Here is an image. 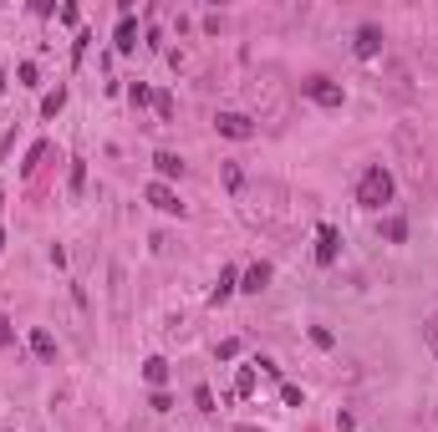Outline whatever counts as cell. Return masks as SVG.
Wrapping results in <instances>:
<instances>
[{"label": "cell", "mask_w": 438, "mask_h": 432, "mask_svg": "<svg viewBox=\"0 0 438 432\" xmlns=\"http://www.w3.org/2000/svg\"><path fill=\"white\" fill-rule=\"evenodd\" d=\"M357 204L362 208H382V204H393V173L382 163H372L362 178H357Z\"/></svg>", "instance_id": "1"}, {"label": "cell", "mask_w": 438, "mask_h": 432, "mask_svg": "<svg viewBox=\"0 0 438 432\" xmlns=\"http://www.w3.org/2000/svg\"><path fill=\"white\" fill-rule=\"evenodd\" d=\"M301 91L316 102V107H342V102H346L342 82H331V76H311V82H301Z\"/></svg>", "instance_id": "2"}, {"label": "cell", "mask_w": 438, "mask_h": 432, "mask_svg": "<svg viewBox=\"0 0 438 432\" xmlns=\"http://www.w3.org/2000/svg\"><path fill=\"white\" fill-rule=\"evenodd\" d=\"M214 127H219V133H225V138H235V142L255 138V122H250V117H244V112H219V117H214Z\"/></svg>", "instance_id": "3"}, {"label": "cell", "mask_w": 438, "mask_h": 432, "mask_svg": "<svg viewBox=\"0 0 438 432\" xmlns=\"http://www.w3.org/2000/svg\"><path fill=\"white\" fill-rule=\"evenodd\" d=\"M337 250H342V234L331 224H316V265H337Z\"/></svg>", "instance_id": "4"}, {"label": "cell", "mask_w": 438, "mask_h": 432, "mask_svg": "<svg viewBox=\"0 0 438 432\" xmlns=\"http://www.w3.org/2000/svg\"><path fill=\"white\" fill-rule=\"evenodd\" d=\"M148 204L158 208V214H184V204H178V193H174V188H169V183H163V178H158V183H148Z\"/></svg>", "instance_id": "5"}, {"label": "cell", "mask_w": 438, "mask_h": 432, "mask_svg": "<svg viewBox=\"0 0 438 432\" xmlns=\"http://www.w3.org/2000/svg\"><path fill=\"white\" fill-rule=\"evenodd\" d=\"M377 51H382V31H377V25H357V56L372 61Z\"/></svg>", "instance_id": "6"}, {"label": "cell", "mask_w": 438, "mask_h": 432, "mask_svg": "<svg viewBox=\"0 0 438 432\" xmlns=\"http://www.w3.org/2000/svg\"><path fill=\"white\" fill-rule=\"evenodd\" d=\"M265 285H270V265H250V270H244V285H240V290H244V295H260Z\"/></svg>", "instance_id": "7"}, {"label": "cell", "mask_w": 438, "mask_h": 432, "mask_svg": "<svg viewBox=\"0 0 438 432\" xmlns=\"http://www.w3.org/2000/svg\"><path fill=\"white\" fill-rule=\"evenodd\" d=\"M31 351L41 361H56V336H51V331H31Z\"/></svg>", "instance_id": "8"}, {"label": "cell", "mask_w": 438, "mask_h": 432, "mask_svg": "<svg viewBox=\"0 0 438 432\" xmlns=\"http://www.w3.org/2000/svg\"><path fill=\"white\" fill-rule=\"evenodd\" d=\"M138 46V25H133V10H123V21H118V51H133Z\"/></svg>", "instance_id": "9"}, {"label": "cell", "mask_w": 438, "mask_h": 432, "mask_svg": "<svg viewBox=\"0 0 438 432\" xmlns=\"http://www.w3.org/2000/svg\"><path fill=\"white\" fill-rule=\"evenodd\" d=\"M235 290H240V285H235V270L225 265V270H219V285H214V290H209V300H214V305H219V300H229V295H235Z\"/></svg>", "instance_id": "10"}, {"label": "cell", "mask_w": 438, "mask_h": 432, "mask_svg": "<svg viewBox=\"0 0 438 432\" xmlns=\"http://www.w3.org/2000/svg\"><path fill=\"white\" fill-rule=\"evenodd\" d=\"M143 376H148L153 387H163V382H169V361H163V356H148L143 361Z\"/></svg>", "instance_id": "11"}, {"label": "cell", "mask_w": 438, "mask_h": 432, "mask_svg": "<svg viewBox=\"0 0 438 432\" xmlns=\"http://www.w3.org/2000/svg\"><path fill=\"white\" fill-rule=\"evenodd\" d=\"M153 168H158V178H178V173H184L178 153H158V158H153Z\"/></svg>", "instance_id": "12"}, {"label": "cell", "mask_w": 438, "mask_h": 432, "mask_svg": "<svg viewBox=\"0 0 438 432\" xmlns=\"http://www.w3.org/2000/svg\"><path fill=\"white\" fill-rule=\"evenodd\" d=\"M382 234H388L393 244H403V239H408V219H397V214H393V219H382Z\"/></svg>", "instance_id": "13"}, {"label": "cell", "mask_w": 438, "mask_h": 432, "mask_svg": "<svg viewBox=\"0 0 438 432\" xmlns=\"http://www.w3.org/2000/svg\"><path fill=\"white\" fill-rule=\"evenodd\" d=\"M61 107H67V87H56V91H51V97L41 102V112H46V117H56Z\"/></svg>", "instance_id": "14"}, {"label": "cell", "mask_w": 438, "mask_h": 432, "mask_svg": "<svg viewBox=\"0 0 438 432\" xmlns=\"http://www.w3.org/2000/svg\"><path fill=\"white\" fill-rule=\"evenodd\" d=\"M235 391H240V397H250V391H255V366H240V376H235Z\"/></svg>", "instance_id": "15"}, {"label": "cell", "mask_w": 438, "mask_h": 432, "mask_svg": "<svg viewBox=\"0 0 438 432\" xmlns=\"http://www.w3.org/2000/svg\"><path fill=\"white\" fill-rule=\"evenodd\" d=\"M194 407L199 412H214V391L209 387H194Z\"/></svg>", "instance_id": "16"}, {"label": "cell", "mask_w": 438, "mask_h": 432, "mask_svg": "<svg viewBox=\"0 0 438 432\" xmlns=\"http://www.w3.org/2000/svg\"><path fill=\"white\" fill-rule=\"evenodd\" d=\"M127 97H133V102H138V107H148V102H153V91H148L143 82H133V87H127Z\"/></svg>", "instance_id": "17"}, {"label": "cell", "mask_w": 438, "mask_h": 432, "mask_svg": "<svg viewBox=\"0 0 438 432\" xmlns=\"http://www.w3.org/2000/svg\"><path fill=\"white\" fill-rule=\"evenodd\" d=\"M153 107H158V117H174V97H169V91H158V97H153Z\"/></svg>", "instance_id": "18"}, {"label": "cell", "mask_w": 438, "mask_h": 432, "mask_svg": "<svg viewBox=\"0 0 438 432\" xmlns=\"http://www.w3.org/2000/svg\"><path fill=\"white\" fill-rule=\"evenodd\" d=\"M311 341H316L321 351H331V331H326V325H311Z\"/></svg>", "instance_id": "19"}, {"label": "cell", "mask_w": 438, "mask_h": 432, "mask_svg": "<svg viewBox=\"0 0 438 432\" xmlns=\"http://www.w3.org/2000/svg\"><path fill=\"white\" fill-rule=\"evenodd\" d=\"M16 76H21V87H36V61H21Z\"/></svg>", "instance_id": "20"}, {"label": "cell", "mask_w": 438, "mask_h": 432, "mask_svg": "<svg viewBox=\"0 0 438 432\" xmlns=\"http://www.w3.org/2000/svg\"><path fill=\"white\" fill-rule=\"evenodd\" d=\"M0 346H16V331H10V316H0Z\"/></svg>", "instance_id": "21"}, {"label": "cell", "mask_w": 438, "mask_h": 432, "mask_svg": "<svg viewBox=\"0 0 438 432\" xmlns=\"http://www.w3.org/2000/svg\"><path fill=\"white\" fill-rule=\"evenodd\" d=\"M225 183H229V188H240V183H244V173H240L235 163H225Z\"/></svg>", "instance_id": "22"}, {"label": "cell", "mask_w": 438, "mask_h": 432, "mask_svg": "<svg viewBox=\"0 0 438 432\" xmlns=\"http://www.w3.org/2000/svg\"><path fill=\"white\" fill-rule=\"evenodd\" d=\"M423 336H428V341H433V351H438V321H428V325H423Z\"/></svg>", "instance_id": "23"}, {"label": "cell", "mask_w": 438, "mask_h": 432, "mask_svg": "<svg viewBox=\"0 0 438 432\" xmlns=\"http://www.w3.org/2000/svg\"><path fill=\"white\" fill-rule=\"evenodd\" d=\"M0 91H6V72H0Z\"/></svg>", "instance_id": "24"}, {"label": "cell", "mask_w": 438, "mask_h": 432, "mask_svg": "<svg viewBox=\"0 0 438 432\" xmlns=\"http://www.w3.org/2000/svg\"><path fill=\"white\" fill-rule=\"evenodd\" d=\"M0 250H6V234H0Z\"/></svg>", "instance_id": "25"}]
</instances>
